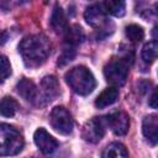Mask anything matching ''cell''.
Here are the masks:
<instances>
[{
  "mask_svg": "<svg viewBox=\"0 0 158 158\" xmlns=\"http://www.w3.org/2000/svg\"><path fill=\"white\" fill-rule=\"evenodd\" d=\"M149 105L153 107V109H157V90H154L153 91V94H152V96H151V100H149Z\"/></svg>",
  "mask_w": 158,
  "mask_h": 158,
  "instance_id": "23",
  "label": "cell"
},
{
  "mask_svg": "<svg viewBox=\"0 0 158 158\" xmlns=\"http://www.w3.org/2000/svg\"><path fill=\"white\" fill-rule=\"evenodd\" d=\"M104 75L114 88L121 86L126 83L128 75V63L123 58H112L104 67Z\"/></svg>",
  "mask_w": 158,
  "mask_h": 158,
  "instance_id": "4",
  "label": "cell"
},
{
  "mask_svg": "<svg viewBox=\"0 0 158 158\" xmlns=\"http://www.w3.org/2000/svg\"><path fill=\"white\" fill-rule=\"evenodd\" d=\"M33 139L36 146L43 154H51L58 148V141L54 137H52L44 128L36 130L33 135Z\"/></svg>",
  "mask_w": 158,
  "mask_h": 158,
  "instance_id": "10",
  "label": "cell"
},
{
  "mask_svg": "<svg viewBox=\"0 0 158 158\" xmlns=\"http://www.w3.org/2000/svg\"><path fill=\"white\" fill-rule=\"evenodd\" d=\"M84 17L86 22L94 28H104L107 25V17L102 4H93L86 7L84 12Z\"/></svg>",
  "mask_w": 158,
  "mask_h": 158,
  "instance_id": "9",
  "label": "cell"
},
{
  "mask_svg": "<svg viewBox=\"0 0 158 158\" xmlns=\"http://www.w3.org/2000/svg\"><path fill=\"white\" fill-rule=\"evenodd\" d=\"M85 36L84 32L81 30L80 26L78 25H73V26H68L67 31L64 32V40H65V44L77 47L79 43H81L84 41Z\"/></svg>",
  "mask_w": 158,
  "mask_h": 158,
  "instance_id": "15",
  "label": "cell"
},
{
  "mask_svg": "<svg viewBox=\"0 0 158 158\" xmlns=\"http://www.w3.org/2000/svg\"><path fill=\"white\" fill-rule=\"evenodd\" d=\"M101 158H128V153L123 144L112 142L104 148Z\"/></svg>",
  "mask_w": 158,
  "mask_h": 158,
  "instance_id": "16",
  "label": "cell"
},
{
  "mask_svg": "<svg viewBox=\"0 0 158 158\" xmlns=\"http://www.w3.org/2000/svg\"><path fill=\"white\" fill-rule=\"evenodd\" d=\"M52 127L60 135H69L73 131V118L64 106H56L49 115Z\"/></svg>",
  "mask_w": 158,
  "mask_h": 158,
  "instance_id": "5",
  "label": "cell"
},
{
  "mask_svg": "<svg viewBox=\"0 0 158 158\" xmlns=\"http://www.w3.org/2000/svg\"><path fill=\"white\" fill-rule=\"evenodd\" d=\"M19 110V102L11 96H4L0 100V115L5 117H11Z\"/></svg>",
  "mask_w": 158,
  "mask_h": 158,
  "instance_id": "17",
  "label": "cell"
},
{
  "mask_svg": "<svg viewBox=\"0 0 158 158\" xmlns=\"http://www.w3.org/2000/svg\"><path fill=\"white\" fill-rule=\"evenodd\" d=\"M21 133L7 123H0V156H15L23 148Z\"/></svg>",
  "mask_w": 158,
  "mask_h": 158,
  "instance_id": "3",
  "label": "cell"
},
{
  "mask_svg": "<svg viewBox=\"0 0 158 158\" xmlns=\"http://www.w3.org/2000/svg\"><path fill=\"white\" fill-rule=\"evenodd\" d=\"M118 98V90L114 86L106 88L95 100V106L98 109H104L106 106L112 105Z\"/></svg>",
  "mask_w": 158,
  "mask_h": 158,
  "instance_id": "14",
  "label": "cell"
},
{
  "mask_svg": "<svg viewBox=\"0 0 158 158\" xmlns=\"http://www.w3.org/2000/svg\"><path fill=\"white\" fill-rule=\"evenodd\" d=\"M142 132H143L144 137L152 144L157 143V141H158V116L156 114H151L143 118Z\"/></svg>",
  "mask_w": 158,
  "mask_h": 158,
  "instance_id": "12",
  "label": "cell"
},
{
  "mask_svg": "<svg viewBox=\"0 0 158 158\" xmlns=\"http://www.w3.org/2000/svg\"><path fill=\"white\" fill-rule=\"evenodd\" d=\"M65 81L70 89L79 95L90 94L96 85L93 73L84 65H77L65 73Z\"/></svg>",
  "mask_w": 158,
  "mask_h": 158,
  "instance_id": "2",
  "label": "cell"
},
{
  "mask_svg": "<svg viewBox=\"0 0 158 158\" xmlns=\"http://www.w3.org/2000/svg\"><path fill=\"white\" fill-rule=\"evenodd\" d=\"M51 26L52 28L57 32V33H64L68 28V22H67V17L64 15V11L62 10V7L59 5H56L52 15H51Z\"/></svg>",
  "mask_w": 158,
  "mask_h": 158,
  "instance_id": "13",
  "label": "cell"
},
{
  "mask_svg": "<svg viewBox=\"0 0 158 158\" xmlns=\"http://www.w3.org/2000/svg\"><path fill=\"white\" fill-rule=\"evenodd\" d=\"M11 74V64L6 56L0 54V83L7 79Z\"/></svg>",
  "mask_w": 158,
  "mask_h": 158,
  "instance_id": "22",
  "label": "cell"
},
{
  "mask_svg": "<svg viewBox=\"0 0 158 158\" xmlns=\"http://www.w3.org/2000/svg\"><path fill=\"white\" fill-rule=\"evenodd\" d=\"M75 57V47L73 46H69V44H65L63 47V51L58 58V65H65L67 63L72 62Z\"/></svg>",
  "mask_w": 158,
  "mask_h": 158,
  "instance_id": "21",
  "label": "cell"
},
{
  "mask_svg": "<svg viewBox=\"0 0 158 158\" xmlns=\"http://www.w3.org/2000/svg\"><path fill=\"white\" fill-rule=\"evenodd\" d=\"M105 127L106 120L104 117H94L84 125L81 136L89 143H98L105 135Z\"/></svg>",
  "mask_w": 158,
  "mask_h": 158,
  "instance_id": "6",
  "label": "cell"
},
{
  "mask_svg": "<svg viewBox=\"0 0 158 158\" xmlns=\"http://www.w3.org/2000/svg\"><path fill=\"white\" fill-rule=\"evenodd\" d=\"M17 93L26 100V101H30L32 104H38V88L36 86V84L27 79V78H23L21 79L19 83H17Z\"/></svg>",
  "mask_w": 158,
  "mask_h": 158,
  "instance_id": "11",
  "label": "cell"
},
{
  "mask_svg": "<svg viewBox=\"0 0 158 158\" xmlns=\"http://www.w3.org/2000/svg\"><path fill=\"white\" fill-rule=\"evenodd\" d=\"M158 54V44L157 41H151L146 43L142 48V59L146 63H152L156 60Z\"/></svg>",
  "mask_w": 158,
  "mask_h": 158,
  "instance_id": "19",
  "label": "cell"
},
{
  "mask_svg": "<svg viewBox=\"0 0 158 158\" xmlns=\"http://www.w3.org/2000/svg\"><path fill=\"white\" fill-rule=\"evenodd\" d=\"M51 42L44 35H30L22 38L19 44V52L23 63L30 68L43 64L51 54Z\"/></svg>",
  "mask_w": 158,
  "mask_h": 158,
  "instance_id": "1",
  "label": "cell"
},
{
  "mask_svg": "<svg viewBox=\"0 0 158 158\" xmlns=\"http://www.w3.org/2000/svg\"><path fill=\"white\" fill-rule=\"evenodd\" d=\"M59 95V84L54 75H47L42 79L38 90V104L43 100V104L54 100Z\"/></svg>",
  "mask_w": 158,
  "mask_h": 158,
  "instance_id": "7",
  "label": "cell"
},
{
  "mask_svg": "<svg viewBox=\"0 0 158 158\" xmlns=\"http://www.w3.org/2000/svg\"><path fill=\"white\" fill-rule=\"evenodd\" d=\"M106 125L116 136H125L130 127V117L123 111H115L106 116Z\"/></svg>",
  "mask_w": 158,
  "mask_h": 158,
  "instance_id": "8",
  "label": "cell"
},
{
  "mask_svg": "<svg viewBox=\"0 0 158 158\" xmlns=\"http://www.w3.org/2000/svg\"><path fill=\"white\" fill-rule=\"evenodd\" d=\"M102 6H104L106 14H111V15L117 16V17L123 16L125 15V11H126V5H125L123 1H112V0H109V1L102 2Z\"/></svg>",
  "mask_w": 158,
  "mask_h": 158,
  "instance_id": "18",
  "label": "cell"
},
{
  "mask_svg": "<svg viewBox=\"0 0 158 158\" xmlns=\"http://www.w3.org/2000/svg\"><path fill=\"white\" fill-rule=\"evenodd\" d=\"M125 32H126L127 38L131 40L132 42H141L144 37V31L138 25H128L126 27Z\"/></svg>",
  "mask_w": 158,
  "mask_h": 158,
  "instance_id": "20",
  "label": "cell"
}]
</instances>
